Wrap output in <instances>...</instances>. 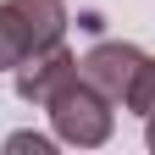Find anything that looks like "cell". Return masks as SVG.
I'll return each instance as SVG.
<instances>
[{"label":"cell","mask_w":155,"mask_h":155,"mask_svg":"<svg viewBox=\"0 0 155 155\" xmlns=\"http://www.w3.org/2000/svg\"><path fill=\"white\" fill-rule=\"evenodd\" d=\"M67 33V0H0V72Z\"/></svg>","instance_id":"7a4b0ae2"},{"label":"cell","mask_w":155,"mask_h":155,"mask_svg":"<svg viewBox=\"0 0 155 155\" xmlns=\"http://www.w3.org/2000/svg\"><path fill=\"white\" fill-rule=\"evenodd\" d=\"M6 150H11V155H50L55 144L45 139V133H11V139H6Z\"/></svg>","instance_id":"8992f818"},{"label":"cell","mask_w":155,"mask_h":155,"mask_svg":"<svg viewBox=\"0 0 155 155\" xmlns=\"http://www.w3.org/2000/svg\"><path fill=\"white\" fill-rule=\"evenodd\" d=\"M139 67H144V50L127 45V39H100V45H89L78 55V78L94 83L111 105H127V89L139 78Z\"/></svg>","instance_id":"3957f363"},{"label":"cell","mask_w":155,"mask_h":155,"mask_svg":"<svg viewBox=\"0 0 155 155\" xmlns=\"http://www.w3.org/2000/svg\"><path fill=\"white\" fill-rule=\"evenodd\" d=\"M127 111H133V116H155V55H144L139 78H133V89H127Z\"/></svg>","instance_id":"5b68a950"},{"label":"cell","mask_w":155,"mask_h":155,"mask_svg":"<svg viewBox=\"0 0 155 155\" xmlns=\"http://www.w3.org/2000/svg\"><path fill=\"white\" fill-rule=\"evenodd\" d=\"M144 144L155 150V116H144Z\"/></svg>","instance_id":"52a82bcc"},{"label":"cell","mask_w":155,"mask_h":155,"mask_svg":"<svg viewBox=\"0 0 155 155\" xmlns=\"http://www.w3.org/2000/svg\"><path fill=\"white\" fill-rule=\"evenodd\" d=\"M67 78H78V55L55 39V45L33 50L28 61L11 67V89H17V100H22V105H39V111H45V100L67 83Z\"/></svg>","instance_id":"277c9868"},{"label":"cell","mask_w":155,"mask_h":155,"mask_svg":"<svg viewBox=\"0 0 155 155\" xmlns=\"http://www.w3.org/2000/svg\"><path fill=\"white\" fill-rule=\"evenodd\" d=\"M45 116L55 127V139L72 144V150H100L111 139V127H116V105L94 83H83V78H67V83L45 100Z\"/></svg>","instance_id":"6da1fadb"}]
</instances>
